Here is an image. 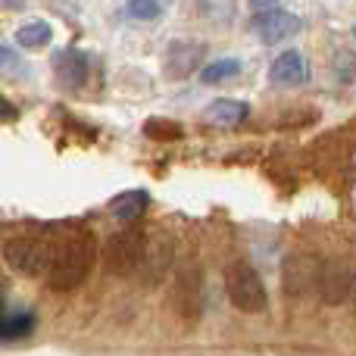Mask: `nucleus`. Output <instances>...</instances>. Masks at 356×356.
I'll return each instance as SVG.
<instances>
[{"instance_id":"aec40b11","label":"nucleus","mask_w":356,"mask_h":356,"mask_svg":"<svg viewBox=\"0 0 356 356\" xmlns=\"http://www.w3.org/2000/svg\"><path fill=\"white\" fill-rule=\"evenodd\" d=\"M163 0H129L125 3V16L129 19H141V22H154L163 16Z\"/></svg>"},{"instance_id":"dca6fc26","label":"nucleus","mask_w":356,"mask_h":356,"mask_svg":"<svg viewBox=\"0 0 356 356\" xmlns=\"http://www.w3.org/2000/svg\"><path fill=\"white\" fill-rule=\"evenodd\" d=\"M35 328V316L19 313V316H0V341H19L25 334H31Z\"/></svg>"},{"instance_id":"f8f14e48","label":"nucleus","mask_w":356,"mask_h":356,"mask_svg":"<svg viewBox=\"0 0 356 356\" xmlns=\"http://www.w3.org/2000/svg\"><path fill=\"white\" fill-rule=\"evenodd\" d=\"M54 66L60 81H66L69 88H81L88 79V56L79 54V50H60L54 56Z\"/></svg>"},{"instance_id":"39448f33","label":"nucleus","mask_w":356,"mask_h":356,"mask_svg":"<svg viewBox=\"0 0 356 356\" xmlns=\"http://www.w3.org/2000/svg\"><path fill=\"white\" fill-rule=\"evenodd\" d=\"M322 259L316 253H291L282 266V288L288 297H307L309 291H319Z\"/></svg>"},{"instance_id":"f3484780","label":"nucleus","mask_w":356,"mask_h":356,"mask_svg":"<svg viewBox=\"0 0 356 356\" xmlns=\"http://www.w3.org/2000/svg\"><path fill=\"white\" fill-rule=\"evenodd\" d=\"M50 38H54V31H50L47 22H29V25H22V29H16V44L19 47H29V50L44 47Z\"/></svg>"},{"instance_id":"9d476101","label":"nucleus","mask_w":356,"mask_h":356,"mask_svg":"<svg viewBox=\"0 0 356 356\" xmlns=\"http://www.w3.org/2000/svg\"><path fill=\"white\" fill-rule=\"evenodd\" d=\"M300 19L294 13H284V10H275V13H266V16H257L253 19V29L257 35L263 38L266 44H275V41H284V38L297 35L300 31Z\"/></svg>"},{"instance_id":"5701e85b","label":"nucleus","mask_w":356,"mask_h":356,"mask_svg":"<svg viewBox=\"0 0 356 356\" xmlns=\"http://www.w3.org/2000/svg\"><path fill=\"white\" fill-rule=\"evenodd\" d=\"M0 66H6V69H13V66H22L19 63V56L13 54V50H6V47H0Z\"/></svg>"},{"instance_id":"6ab92c4d","label":"nucleus","mask_w":356,"mask_h":356,"mask_svg":"<svg viewBox=\"0 0 356 356\" xmlns=\"http://www.w3.org/2000/svg\"><path fill=\"white\" fill-rule=\"evenodd\" d=\"M197 10L209 22H232L234 19V0H197Z\"/></svg>"},{"instance_id":"9b49d317","label":"nucleus","mask_w":356,"mask_h":356,"mask_svg":"<svg viewBox=\"0 0 356 356\" xmlns=\"http://www.w3.org/2000/svg\"><path fill=\"white\" fill-rule=\"evenodd\" d=\"M269 79L275 81V85H288V88L303 85V81L309 79V66H307L300 50H284V54L272 63Z\"/></svg>"},{"instance_id":"20e7f679","label":"nucleus","mask_w":356,"mask_h":356,"mask_svg":"<svg viewBox=\"0 0 356 356\" xmlns=\"http://www.w3.org/2000/svg\"><path fill=\"white\" fill-rule=\"evenodd\" d=\"M3 263L10 266L16 275H25V278L50 272V263H54V241L31 238V234L10 238L3 244Z\"/></svg>"},{"instance_id":"7ed1b4c3","label":"nucleus","mask_w":356,"mask_h":356,"mask_svg":"<svg viewBox=\"0 0 356 356\" xmlns=\"http://www.w3.org/2000/svg\"><path fill=\"white\" fill-rule=\"evenodd\" d=\"M225 294L232 300L234 309L241 313H263L269 307V297H266V284L263 278L257 275L250 263L244 259H234L225 269Z\"/></svg>"},{"instance_id":"f03ea898","label":"nucleus","mask_w":356,"mask_h":356,"mask_svg":"<svg viewBox=\"0 0 356 356\" xmlns=\"http://www.w3.org/2000/svg\"><path fill=\"white\" fill-rule=\"evenodd\" d=\"M144 253H147V234L138 225H125L113 232L104 244V266L110 275L129 278L141 269Z\"/></svg>"},{"instance_id":"a211bd4d","label":"nucleus","mask_w":356,"mask_h":356,"mask_svg":"<svg viewBox=\"0 0 356 356\" xmlns=\"http://www.w3.org/2000/svg\"><path fill=\"white\" fill-rule=\"evenodd\" d=\"M144 135L150 138V141H181V125L178 122H169V119H160V116H154V119H147L144 122Z\"/></svg>"},{"instance_id":"b1692460","label":"nucleus","mask_w":356,"mask_h":356,"mask_svg":"<svg viewBox=\"0 0 356 356\" xmlns=\"http://www.w3.org/2000/svg\"><path fill=\"white\" fill-rule=\"evenodd\" d=\"M353 38H356V29H353Z\"/></svg>"},{"instance_id":"2eb2a0df","label":"nucleus","mask_w":356,"mask_h":356,"mask_svg":"<svg viewBox=\"0 0 356 356\" xmlns=\"http://www.w3.org/2000/svg\"><path fill=\"white\" fill-rule=\"evenodd\" d=\"M241 69H244L241 60H234V56H222V60H216V63H209V66L200 69V81L203 85H222V81L238 79Z\"/></svg>"},{"instance_id":"4468645a","label":"nucleus","mask_w":356,"mask_h":356,"mask_svg":"<svg viewBox=\"0 0 356 356\" xmlns=\"http://www.w3.org/2000/svg\"><path fill=\"white\" fill-rule=\"evenodd\" d=\"M250 116V106L241 104V100H213V104L207 106V119L209 122H219V125H241L244 119Z\"/></svg>"},{"instance_id":"393cba45","label":"nucleus","mask_w":356,"mask_h":356,"mask_svg":"<svg viewBox=\"0 0 356 356\" xmlns=\"http://www.w3.org/2000/svg\"><path fill=\"white\" fill-rule=\"evenodd\" d=\"M163 3H169V0H163Z\"/></svg>"},{"instance_id":"0eeeda50","label":"nucleus","mask_w":356,"mask_h":356,"mask_svg":"<svg viewBox=\"0 0 356 356\" xmlns=\"http://www.w3.org/2000/svg\"><path fill=\"white\" fill-rule=\"evenodd\" d=\"M316 294H319L322 303H328V307H341V303L350 300V294H353L350 266H344L341 259H328V263H322L319 291H316Z\"/></svg>"},{"instance_id":"412c9836","label":"nucleus","mask_w":356,"mask_h":356,"mask_svg":"<svg viewBox=\"0 0 356 356\" xmlns=\"http://www.w3.org/2000/svg\"><path fill=\"white\" fill-rule=\"evenodd\" d=\"M247 3H250V10L257 13V16H266V13L278 10V0H247Z\"/></svg>"},{"instance_id":"f257e3e1","label":"nucleus","mask_w":356,"mask_h":356,"mask_svg":"<svg viewBox=\"0 0 356 356\" xmlns=\"http://www.w3.org/2000/svg\"><path fill=\"white\" fill-rule=\"evenodd\" d=\"M94 253H97V238L85 228L69 232L60 244H54V263L47 272V284L54 291H75L88 278L94 266Z\"/></svg>"},{"instance_id":"4be33fe9","label":"nucleus","mask_w":356,"mask_h":356,"mask_svg":"<svg viewBox=\"0 0 356 356\" xmlns=\"http://www.w3.org/2000/svg\"><path fill=\"white\" fill-rule=\"evenodd\" d=\"M19 113H16V106L10 104V100H3L0 97V122H13V119H16Z\"/></svg>"},{"instance_id":"6e6552de","label":"nucleus","mask_w":356,"mask_h":356,"mask_svg":"<svg viewBox=\"0 0 356 356\" xmlns=\"http://www.w3.org/2000/svg\"><path fill=\"white\" fill-rule=\"evenodd\" d=\"M172 259H175V247H172V238L169 234H154L147 241V253H144V263H141V272H144V282L154 288L166 278V272L172 269Z\"/></svg>"},{"instance_id":"423d86ee","label":"nucleus","mask_w":356,"mask_h":356,"mask_svg":"<svg viewBox=\"0 0 356 356\" xmlns=\"http://www.w3.org/2000/svg\"><path fill=\"white\" fill-rule=\"evenodd\" d=\"M203 56H207V47H203L200 41L178 38L166 50V66H163V72H166L169 79L181 81V79H188V75H194L197 69H203Z\"/></svg>"},{"instance_id":"ddd939ff","label":"nucleus","mask_w":356,"mask_h":356,"mask_svg":"<svg viewBox=\"0 0 356 356\" xmlns=\"http://www.w3.org/2000/svg\"><path fill=\"white\" fill-rule=\"evenodd\" d=\"M147 203H150L147 191H122L119 197H113L110 200V213L116 216V219H122V222H135V219H141L144 216Z\"/></svg>"},{"instance_id":"1a4fd4ad","label":"nucleus","mask_w":356,"mask_h":356,"mask_svg":"<svg viewBox=\"0 0 356 356\" xmlns=\"http://www.w3.org/2000/svg\"><path fill=\"white\" fill-rule=\"evenodd\" d=\"M200 269L184 266L175 278V307L184 319H197L200 316Z\"/></svg>"}]
</instances>
